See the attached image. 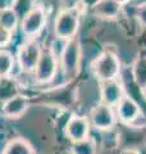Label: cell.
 Masks as SVG:
<instances>
[{"instance_id": "obj_11", "label": "cell", "mask_w": 146, "mask_h": 154, "mask_svg": "<svg viewBox=\"0 0 146 154\" xmlns=\"http://www.w3.org/2000/svg\"><path fill=\"white\" fill-rule=\"evenodd\" d=\"M28 108H30V99L23 94H18L2 104V113L7 118L17 119L22 117Z\"/></svg>"}, {"instance_id": "obj_14", "label": "cell", "mask_w": 146, "mask_h": 154, "mask_svg": "<svg viewBox=\"0 0 146 154\" xmlns=\"http://www.w3.org/2000/svg\"><path fill=\"white\" fill-rule=\"evenodd\" d=\"M120 7L115 0H99L92 7V13L100 18H114L119 14Z\"/></svg>"}, {"instance_id": "obj_23", "label": "cell", "mask_w": 146, "mask_h": 154, "mask_svg": "<svg viewBox=\"0 0 146 154\" xmlns=\"http://www.w3.org/2000/svg\"><path fill=\"white\" fill-rule=\"evenodd\" d=\"M120 154H140L136 149H126V150H123Z\"/></svg>"}, {"instance_id": "obj_16", "label": "cell", "mask_w": 146, "mask_h": 154, "mask_svg": "<svg viewBox=\"0 0 146 154\" xmlns=\"http://www.w3.org/2000/svg\"><path fill=\"white\" fill-rule=\"evenodd\" d=\"M133 82L141 91H146V57H137L132 67Z\"/></svg>"}, {"instance_id": "obj_9", "label": "cell", "mask_w": 146, "mask_h": 154, "mask_svg": "<svg viewBox=\"0 0 146 154\" xmlns=\"http://www.w3.org/2000/svg\"><path fill=\"white\" fill-rule=\"evenodd\" d=\"M124 95H126V88L118 77L109 81L100 82L101 102L110 105V107H115Z\"/></svg>"}, {"instance_id": "obj_10", "label": "cell", "mask_w": 146, "mask_h": 154, "mask_svg": "<svg viewBox=\"0 0 146 154\" xmlns=\"http://www.w3.org/2000/svg\"><path fill=\"white\" fill-rule=\"evenodd\" d=\"M90 127L91 125L89 118L84 117V116H72L65 125L64 132L65 136L73 143L89 137Z\"/></svg>"}, {"instance_id": "obj_8", "label": "cell", "mask_w": 146, "mask_h": 154, "mask_svg": "<svg viewBox=\"0 0 146 154\" xmlns=\"http://www.w3.org/2000/svg\"><path fill=\"white\" fill-rule=\"evenodd\" d=\"M46 14L42 7H33L26 16L21 19V30L24 36L33 38L41 32L45 26Z\"/></svg>"}, {"instance_id": "obj_15", "label": "cell", "mask_w": 146, "mask_h": 154, "mask_svg": "<svg viewBox=\"0 0 146 154\" xmlns=\"http://www.w3.org/2000/svg\"><path fill=\"white\" fill-rule=\"evenodd\" d=\"M2 154H35V150L28 140L23 137H16L5 144Z\"/></svg>"}, {"instance_id": "obj_19", "label": "cell", "mask_w": 146, "mask_h": 154, "mask_svg": "<svg viewBox=\"0 0 146 154\" xmlns=\"http://www.w3.org/2000/svg\"><path fill=\"white\" fill-rule=\"evenodd\" d=\"M14 68V57L11 51L0 49V77L11 76Z\"/></svg>"}, {"instance_id": "obj_17", "label": "cell", "mask_w": 146, "mask_h": 154, "mask_svg": "<svg viewBox=\"0 0 146 154\" xmlns=\"http://www.w3.org/2000/svg\"><path fill=\"white\" fill-rule=\"evenodd\" d=\"M19 22H21L19 17L12 7H4L0 9V27L2 28L14 32Z\"/></svg>"}, {"instance_id": "obj_21", "label": "cell", "mask_w": 146, "mask_h": 154, "mask_svg": "<svg viewBox=\"0 0 146 154\" xmlns=\"http://www.w3.org/2000/svg\"><path fill=\"white\" fill-rule=\"evenodd\" d=\"M12 35H13V32H11V31L5 30V28L0 27V48L7 46L9 42H11Z\"/></svg>"}, {"instance_id": "obj_20", "label": "cell", "mask_w": 146, "mask_h": 154, "mask_svg": "<svg viewBox=\"0 0 146 154\" xmlns=\"http://www.w3.org/2000/svg\"><path fill=\"white\" fill-rule=\"evenodd\" d=\"M12 8L14 9V12L17 13V16L19 17V21H21L33 8L32 0H14V3L12 4Z\"/></svg>"}, {"instance_id": "obj_4", "label": "cell", "mask_w": 146, "mask_h": 154, "mask_svg": "<svg viewBox=\"0 0 146 154\" xmlns=\"http://www.w3.org/2000/svg\"><path fill=\"white\" fill-rule=\"evenodd\" d=\"M115 110V116L117 118L119 119L122 123L127 125V126L131 127H137L138 128V125L137 122H145V117H144V113L141 110L140 104L137 103V100H135L132 96H129L126 94L122 100L114 107Z\"/></svg>"}, {"instance_id": "obj_7", "label": "cell", "mask_w": 146, "mask_h": 154, "mask_svg": "<svg viewBox=\"0 0 146 154\" xmlns=\"http://www.w3.org/2000/svg\"><path fill=\"white\" fill-rule=\"evenodd\" d=\"M89 121L91 126L97 131H109L117 123L114 107H110V105L100 102L92 108Z\"/></svg>"}, {"instance_id": "obj_1", "label": "cell", "mask_w": 146, "mask_h": 154, "mask_svg": "<svg viewBox=\"0 0 146 154\" xmlns=\"http://www.w3.org/2000/svg\"><path fill=\"white\" fill-rule=\"evenodd\" d=\"M82 51L81 45L77 38H71L65 41L60 53V67L63 76L65 77V82L75 80L81 69Z\"/></svg>"}, {"instance_id": "obj_12", "label": "cell", "mask_w": 146, "mask_h": 154, "mask_svg": "<svg viewBox=\"0 0 146 154\" xmlns=\"http://www.w3.org/2000/svg\"><path fill=\"white\" fill-rule=\"evenodd\" d=\"M45 98L50 100V105H59L62 108H68L75 103V96H73L71 90H67L65 88H58L55 90H50L46 93Z\"/></svg>"}, {"instance_id": "obj_2", "label": "cell", "mask_w": 146, "mask_h": 154, "mask_svg": "<svg viewBox=\"0 0 146 154\" xmlns=\"http://www.w3.org/2000/svg\"><path fill=\"white\" fill-rule=\"evenodd\" d=\"M91 71L100 82L117 79L120 72V62L114 53L103 51L91 63Z\"/></svg>"}, {"instance_id": "obj_6", "label": "cell", "mask_w": 146, "mask_h": 154, "mask_svg": "<svg viewBox=\"0 0 146 154\" xmlns=\"http://www.w3.org/2000/svg\"><path fill=\"white\" fill-rule=\"evenodd\" d=\"M42 48L35 38H28V40L19 46L17 53L18 66L24 73H33L37 62L40 59Z\"/></svg>"}, {"instance_id": "obj_22", "label": "cell", "mask_w": 146, "mask_h": 154, "mask_svg": "<svg viewBox=\"0 0 146 154\" xmlns=\"http://www.w3.org/2000/svg\"><path fill=\"white\" fill-rule=\"evenodd\" d=\"M137 19L142 26L146 27V4H141L137 9Z\"/></svg>"}, {"instance_id": "obj_18", "label": "cell", "mask_w": 146, "mask_h": 154, "mask_svg": "<svg viewBox=\"0 0 146 154\" xmlns=\"http://www.w3.org/2000/svg\"><path fill=\"white\" fill-rule=\"evenodd\" d=\"M71 154H96V143L90 136L78 141H73Z\"/></svg>"}, {"instance_id": "obj_24", "label": "cell", "mask_w": 146, "mask_h": 154, "mask_svg": "<svg viewBox=\"0 0 146 154\" xmlns=\"http://www.w3.org/2000/svg\"><path fill=\"white\" fill-rule=\"evenodd\" d=\"M115 2H117V3H119V4H120V5H123V4H126V3H128V2H129V0H115Z\"/></svg>"}, {"instance_id": "obj_13", "label": "cell", "mask_w": 146, "mask_h": 154, "mask_svg": "<svg viewBox=\"0 0 146 154\" xmlns=\"http://www.w3.org/2000/svg\"><path fill=\"white\" fill-rule=\"evenodd\" d=\"M21 88L22 86L19 81L16 77H12V75L0 77V102L2 104L13 96L21 94Z\"/></svg>"}, {"instance_id": "obj_3", "label": "cell", "mask_w": 146, "mask_h": 154, "mask_svg": "<svg viewBox=\"0 0 146 154\" xmlns=\"http://www.w3.org/2000/svg\"><path fill=\"white\" fill-rule=\"evenodd\" d=\"M58 72V59L53 49L50 48H42L40 59L33 71L35 81L40 85H47L53 82Z\"/></svg>"}, {"instance_id": "obj_5", "label": "cell", "mask_w": 146, "mask_h": 154, "mask_svg": "<svg viewBox=\"0 0 146 154\" xmlns=\"http://www.w3.org/2000/svg\"><path fill=\"white\" fill-rule=\"evenodd\" d=\"M80 26V13L77 9H67L58 14L54 22V35L59 40L68 41L75 37Z\"/></svg>"}]
</instances>
